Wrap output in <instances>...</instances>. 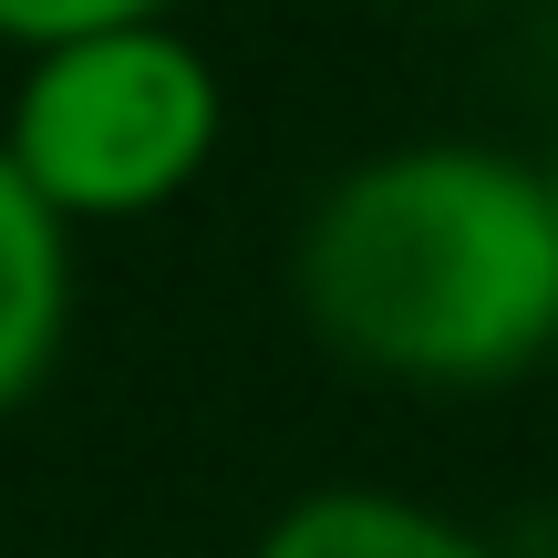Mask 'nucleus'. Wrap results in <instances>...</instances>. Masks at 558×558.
I'll list each match as a JSON object with an SVG mask.
<instances>
[{
	"label": "nucleus",
	"mask_w": 558,
	"mask_h": 558,
	"mask_svg": "<svg viewBox=\"0 0 558 558\" xmlns=\"http://www.w3.org/2000/svg\"><path fill=\"white\" fill-rule=\"evenodd\" d=\"M145 21H177V0H0V41L21 62L62 52V41H94V32H145Z\"/></svg>",
	"instance_id": "obj_5"
},
{
	"label": "nucleus",
	"mask_w": 558,
	"mask_h": 558,
	"mask_svg": "<svg viewBox=\"0 0 558 558\" xmlns=\"http://www.w3.org/2000/svg\"><path fill=\"white\" fill-rule=\"evenodd\" d=\"M290 290L341 362L414 393H497L558 352V218L538 166L414 135L311 197Z\"/></svg>",
	"instance_id": "obj_1"
},
{
	"label": "nucleus",
	"mask_w": 558,
	"mask_h": 558,
	"mask_svg": "<svg viewBox=\"0 0 558 558\" xmlns=\"http://www.w3.org/2000/svg\"><path fill=\"white\" fill-rule=\"evenodd\" d=\"M538 186H548V218H558V145H548V156H538Z\"/></svg>",
	"instance_id": "obj_6"
},
{
	"label": "nucleus",
	"mask_w": 558,
	"mask_h": 558,
	"mask_svg": "<svg viewBox=\"0 0 558 558\" xmlns=\"http://www.w3.org/2000/svg\"><path fill=\"white\" fill-rule=\"evenodd\" d=\"M248 558H497L465 518L424 497H393V486H311L259 527Z\"/></svg>",
	"instance_id": "obj_4"
},
{
	"label": "nucleus",
	"mask_w": 558,
	"mask_h": 558,
	"mask_svg": "<svg viewBox=\"0 0 558 558\" xmlns=\"http://www.w3.org/2000/svg\"><path fill=\"white\" fill-rule=\"evenodd\" d=\"M218 135H228V83L177 21L32 52L11 83V114H0V156L41 186L62 228L177 207L207 177Z\"/></svg>",
	"instance_id": "obj_2"
},
{
	"label": "nucleus",
	"mask_w": 558,
	"mask_h": 558,
	"mask_svg": "<svg viewBox=\"0 0 558 558\" xmlns=\"http://www.w3.org/2000/svg\"><path fill=\"white\" fill-rule=\"evenodd\" d=\"M62 341H73V228L0 156V414L52 383Z\"/></svg>",
	"instance_id": "obj_3"
}]
</instances>
